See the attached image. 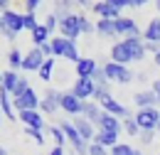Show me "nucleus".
<instances>
[{"label": "nucleus", "mask_w": 160, "mask_h": 155, "mask_svg": "<svg viewBox=\"0 0 160 155\" xmlns=\"http://www.w3.org/2000/svg\"><path fill=\"white\" fill-rule=\"evenodd\" d=\"M22 30H25V15L20 12H15V10H5V12H0V32H2V37L5 39H18Z\"/></svg>", "instance_id": "obj_1"}, {"label": "nucleus", "mask_w": 160, "mask_h": 155, "mask_svg": "<svg viewBox=\"0 0 160 155\" xmlns=\"http://www.w3.org/2000/svg\"><path fill=\"white\" fill-rule=\"evenodd\" d=\"M49 44H52V54L54 57H64L67 62H79L81 54H79V49H77V42H72V39H67V37H52L49 39Z\"/></svg>", "instance_id": "obj_2"}, {"label": "nucleus", "mask_w": 160, "mask_h": 155, "mask_svg": "<svg viewBox=\"0 0 160 155\" xmlns=\"http://www.w3.org/2000/svg\"><path fill=\"white\" fill-rule=\"evenodd\" d=\"M59 128L64 131V136H67V143L72 145V150H74L77 155H86V153H89V143H86V140L79 136V131L74 128V123H72V121H62Z\"/></svg>", "instance_id": "obj_3"}, {"label": "nucleus", "mask_w": 160, "mask_h": 155, "mask_svg": "<svg viewBox=\"0 0 160 155\" xmlns=\"http://www.w3.org/2000/svg\"><path fill=\"white\" fill-rule=\"evenodd\" d=\"M136 123H138L140 131H158L160 123V106H150V108H138L136 113Z\"/></svg>", "instance_id": "obj_4"}, {"label": "nucleus", "mask_w": 160, "mask_h": 155, "mask_svg": "<svg viewBox=\"0 0 160 155\" xmlns=\"http://www.w3.org/2000/svg\"><path fill=\"white\" fill-rule=\"evenodd\" d=\"M103 74L108 81H116V84H128L131 79L136 77L126 64H116V62H106L103 64Z\"/></svg>", "instance_id": "obj_5"}, {"label": "nucleus", "mask_w": 160, "mask_h": 155, "mask_svg": "<svg viewBox=\"0 0 160 155\" xmlns=\"http://www.w3.org/2000/svg\"><path fill=\"white\" fill-rule=\"evenodd\" d=\"M59 35L67 37V39H72V42H77V37L81 35L79 15H77V12H72V15H67V18H59Z\"/></svg>", "instance_id": "obj_6"}, {"label": "nucleus", "mask_w": 160, "mask_h": 155, "mask_svg": "<svg viewBox=\"0 0 160 155\" xmlns=\"http://www.w3.org/2000/svg\"><path fill=\"white\" fill-rule=\"evenodd\" d=\"M40 98L42 96H37V91L30 86L22 96H18V98H12V106H15V111H40Z\"/></svg>", "instance_id": "obj_7"}, {"label": "nucleus", "mask_w": 160, "mask_h": 155, "mask_svg": "<svg viewBox=\"0 0 160 155\" xmlns=\"http://www.w3.org/2000/svg\"><path fill=\"white\" fill-rule=\"evenodd\" d=\"M59 103H62V91H57V89H47L44 96L40 98V113H47V116L57 113Z\"/></svg>", "instance_id": "obj_8"}, {"label": "nucleus", "mask_w": 160, "mask_h": 155, "mask_svg": "<svg viewBox=\"0 0 160 155\" xmlns=\"http://www.w3.org/2000/svg\"><path fill=\"white\" fill-rule=\"evenodd\" d=\"M113 22H116V35H118V37H143L138 22L133 18H123V15H121V18L113 20Z\"/></svg>", "instance_id": "obj_9"}, {"label": "nucleus", "mask_w": 160, "mask_h": 155, "mask_svg": "<svg viewBox=\"0 0 160 155\" xmlns=\"http://www.w3.org/2000/svg\"><path fill=\"white\" fill-rule=\"evenodd\" d=\"M94 89H96V84H94V79H77L74 81V86H72V94L81 101H89V98H94Z\"/></svg>", "instance_id": "obj_10"}, {"label": "nucleus", "mask_w": 160, "mask_h": 155, "mask_svg": "<svg viewBox=\"0 0 160 155\" xmlns=\"http://www.w3.org/2000/svg\"><path fill=\"white\" fill-rule=\"evenodd\" d=\"M81 106H84V101L77 98L72 91H64V94H62L59 108L64 111V113H69V116H81Z\"/></svg>", "instance_id": "obj_11"}, {"label": "nucleus", "mask_w": 160, "mask_h": 155, "mask_svg": "<svg viewBox=\"0 0 160 155\" xmlns=\"http://www.w3.org/2000/svg\"><path fill=\"white\" fill-rule=\"evenodd\" d=\"M44 54L40 52V47H32L27 54H25V59H22V69L25 72H40V67L44 64Z\"/></svg>", "instance_id": "obj_12"}, {"label": "nucleus", "mask_w": 160, "mask_h": 155, "mask_svg": "<svg viewBox=\"0 0 160 155\" xmlns=\"http://www.w3.org/2000/svg\"><path fill=\"white\" fill-rule=\"evenodd\" d=\"M101 108H103L106 113H111V116L121 118V121H123V118H131V111H128V108H126L123 103H118V101H116L113 96L103 98V101H101Z\"/></svg>", "instance_id": "obj_13"}, {"label": "nucleus", "mask_w": 160, "mask_h": 155, "mask_svg": "<svg viewBox=\"0 0 160 155\" xmlns=\"http://www.w3.org/2000/svg\"><path fill=\"white\" fill-rule=\"evenodd\" d=\"M74 128L79 131V136L86 140V143H94V136H96V126L91 123V121H86L84 116H74Z\"/></svg>", "instance_id": "obj_14"}, {"label": "nucleus", "mask_w": 160, "mask_h": 155, "mask_svg": "<svg viewBox=\"0 0 160 155\" xmlns=\"http://www.w3.org/2000/svg\"><path fill=\"white\" fill-rule=\"evenodd\" d=\"M18 118L25 123V128H40V131H44V116L37 108L35 111H18Z\"/></svg>", "instance_id": "obj_15"}, {"label": "nucleus", "mask_w": 160, "mask_h": 155, "mask_svg": "<svg viewBox=\"0 0 160 155\" xmlns=\"http://www.w3.org/2000/svg\"><path fill=\"white\" fill-rule=\"evenodd\" d=\"M123 42H126V47H128L133 62L145 59V42H143V37H123Z\"/></svg>", "instance_id": "obj_16"}, {"label": "nucleus", "mask_w": 160, "mask_h": 155, "mask_svg": "<svg viewBox=\"0 0 160 155\" xmlns=\"http://www.w3.org/2000/svg\"><path fill=\"white\" fill-rule=\"evenodd\" d=\"M96 128H99V131H111V133H121V131H123V121L103 111V113H101V118H99V123H96Z\"/></svg>", "instance_id": "obj_17"}, {"label": "nucleus", "mask_w": 160, "mask_h": 155, "mask_svg": "<svg viewBox=\"0 0 160 155\" xmlns=\"http://www.w3.org/2000/svg\"><path fill=\"white\" fill-rule=\"evenodd\" d=\"M101 113H103V108H101V103H96L94 98H89V101H84V106H81V116L86 118V121H91L94 126L99 123Z\"/></svg>", "instance_id": "obj_18"}, {"label": "nucleus", "mask_w": 160, "mask_h": 155, "mask_svg": "<svg viewBox=\"0 0 160 155\" xmlns=\"http://www.w3.org/2000/svg\"><path fill=\"white\" fill-rule=\"evenodd\" d=\"M96 69H99L96 59L81 57L79 62H77V79H89V77H94V72H96Z\"/></svg>", "instance_id": "obj_19"}, {"label": "nucleus", "mask_w": 160, "mask_h": 155, "mask_svg": "<svg viewBox=\"0 0 160 155\" xmlns=\"http://www.w3.org/2000/svg\"><path fill=\"white\" fill-rule=\"evenodd\" d=\"M111 62H116V64H126V67H128V62H133V59H131V52H128V47H126L123 39L116 42V44L111 47Z\"/></svg>", "instance_id": "obj_20"}, {"label": "nucleus", "mask_w": 160, "mask_h": 155, "mask_svg": "<svg viewBox=\"0 0 160 155\" xmlns=\"http://www.w3.org/2000/svg\"><path fill=\"white\" fill-rule=\"evenodd\" d=\"M99 18L103 20H118L121 18V10H116V8H111L108 2H103V0H99V2H94V8H91Z\"/></svg>", "instance_id": "obj_21"}, {"label": "nucleus", "mask_w": 160, "mask_h": 155, "mask_svg": "<svg viewBox=\"0 0 160 155\" xmlns=\"http://www.w3.org/2000/svg\"><path fill=\"white\" fill-rule=\"evenodd\" d=\"M118 136H121V133H111V131H96L94 143H99V145H103L106 150H111V148L118 143Z\"/></svg>", "instance_id": "obj_22"}, {"label": "nucleus", "mask_w": 160, "mask_h": 155, "mask_svg": "<svg viewBox=\"0 0 160 155\" xmlns=\"http://www.w3.org/2000/svg\"><path fill=\"white\" fill-rule=\"evenodd\" d=\"M133 101H136V106H138V108H150V106H160V103H158V96L153 94V89H150V91H138V94L133 96Z\"/></svg>", "instance_id": "obj_23"}, {"label": "nucleus", "mask_w": 160, "mask_h": 155, "mask_svg": "<svg viewBox=\"0 0 160 155\" xmlns=\"http://www.w3.org/2000/svg\"><path fill=\"white\" fill-rule=\"evenodd\" d=\"M143 42H155V44H160V18H153L148 22V27L143 32Z\"/></svg>", "instance_id": "obj_24"}, {"label": "nucleus", "mask_w": 160, "mask_h": 155, "mask_svg": "<svg viewBox=\"0 0 160 155\" xmlns=\"http://www.w3.org/2000/svg\"><path fill=\"white\" fill-rule=\"evenodd\" d=\"M0 108H2V116H8L10 121H18L15 106H12V101H10V91H5V89H0Z\"/></svg>", "instance_id": "obj_25"}, {"label": "nucleus", "mask_w": 160, "mask_h": 155, "mask_svg": "<svg viewBox=\"0 0 160 155\" xmlns=\"http://www.w3.org/2000/svg\"><path fill=\"white\" fill-rule=\"evenodd\" d=\"M96 32H99L101 37H118V35H116V22H113V20L99 18V22H96Z\"/></svg>", "instance_id": "obj_26"}, {"label": "nucleus", "mask_w": 160, "mask_h": 155, "mask_svg": "<svg viewBox=\"0 0 160 155\" xmlns=\"http://www.w3.org/2000/svg\"><path fill=\"white\" fill-rule=\"evenodd\" d=\"M74 8H77V0H57L54 2V15L57 18H67V15L74 12Z\"/></svg>", "instance_id": "obj_27"}, {"label": "nucleus", "mask_w": 160, "mask_h": 155, "mask_svg": "<svg viewBox=\"0 0 160 155\" xmlns=\"http://www.w3.org/2000/svg\"><path fill=\"white\" fill-rule=\"evenodd\" d=\"M18 81H20V74L18 72H5L2 74V86L0 89H5V91H15V86H18Z\"/></svg>", "instance_id": "obj_28"}, {"label": "nucleus", "mask_w": 160, "mask_h": 155, "mask_svg": "<svg viewBox=\"0 0 160 155\" xmlns=\"http://www.w3.org/2000/svg\"><path fill=\"white\" fill-rule=\"evenodd\" d=\"M54 64H57V59H54V57L44 59V64H42V67H40V72H37L42 81H49V79H52V74H54Z\"/></svg>", "instance_id": "obj_29"}, {"label": "nucleus", "mask_w": 160, "mask_h": 155, "mask_svg": "<svg viewBox=\"0 0 160 155\" xmlns=\"http://www.w3.org/2000/svg\"><path fill=\"white\" fill-rule=\"evenodd\" d=\"M22 59H25V54H22L20 49H10V52H8V64H10V72L22 69Z\"/></svg>", "instance_id": "obj_30"}, {"label": "nucleus", "mask_w": 160, "mask_h": 155, "mask_svg": "<svg viewBox=\"0 0 160 155\" xmlns=\"http://www.w3.org/2000/svg\"><path fill=\"white\" fill-rule=\"evenodd\" d=\"M32 42H35V47H40L44 42H49V30L44 27V25H37L35 30H32Z\"/></svg>", "instance_id": "obj_31"}, {"label": "nucleus", "mask_w": 160, "mask_h": 155, "mask_svg": "<svg viewBox=\"0 0 160 155\" xmlns=\"http://www.w3.org/2000/svg\"><path fill=\"white\" fill-rule=\"evenodd\" d=\"M47 133L52 136V140H54V145H62V148L67 145V136H64V131H62L59 126H49V128H47Z\"/></svg>", "instance_id": "obj_32"}, {"label": "nucleus", "mask_w": 160, "mask_h": 155, "mask_svg": "<svg viewBox=\"0 0 160 155\" xmlns=\"http://www.w3.org/2000/svg\"><path fill=\"white\" fill-rule=\"evenodd\" d=\"M77 15H79V30H81V35H91V32H96V25L86 18L84 12H77Z\"/></svg>", "instance_id": "obj_33"}, {"label": "nucleus", "mask_w": 160, "mask_h": 155, "mask_svg": "<svg viewBox=\"0 0 160 155\" xmlns=\"http://www.w3.org/2000/svg\"><path fill=\"white\" fill-rule=\"evenodd\" d=\"M123 131L128 133V136H140V128H138V123H136V118L131 116V118H123Z\"/></svg>", "instance_id": "obj_34"}, {"label": "nucleus", "mask_w": 160, "mask_h": 155, "mask_svg": "<svg viewBox=\"0 0 160 155\" xmlns=\"http://www.w3.org/2000/svg\"><path fill=\"white\" fill-rule=\"evenodd\" d=\"M133 150H136V148H131L128 143H116V145L108 150V155H133Z\"/></svg>", "instance_id": "obj_35"}, {"label": "nucleus", "mask_w": 160, "mask_h": 155, "mask_svg": "<svg viewBox=\"0 0 160 155\" xmlns=\"http://www.w3.org/2000/svg\"><path fill=\"white\" fill-rule=\"evenodd\" d=\"M27 89H30V84H27V79H25V77H20V81H18V86H15V91H12L10 96H12V98H18V96H22V94H25Z\"/></svg>", "instance_id": "obj_36"}, {"label": "nucleus", "mask_w": 160, "mask_h": 155, "mask_svg": "<svg viewBox=\"0 0 160 155\" xmlns=\"http://www.w3.org/2000/svg\"><path fill=\"white\" fill-rule=\"evenodd\" d=\"M25 133L32 138V140H35L37 145H42V143H44V133H42L40 128H25Z\"/></svg>", "instance_id": "obj_37"}, {"label": "nucleus", "mask_w": 160, "mask_h": 155, "mask_svg": "<svg viewBox=\"0 0 160 155\" xmlns=\"http://www.w3.org/2000/svg\"><path fill=\"white\" fill-rule=\"evenodd\" d=\"M42 25H44V27H47V30H49V35H52V32H54V30H57V27H59V18H57V15H54V12H52V15H47V20H44V22H42Z\"/></svg>", "instance_id": "obj_38"}, {"label": "nucleus", "mask_w": 160, "mask_h": 155, "mask_svg": "<svg viewBox=\"0 0 160 155\" xmlns=\"http://www.w3.org/2000/svg\"><path fill=\"white\" fill-rule=\"evenodd\" d=\"M37 25H40V22H37V18H35V12H25V30L32 32Z\"/></svg>", "instance_id": "obj_39"}, {"label": "nucleus", "mask_w": 160, "mask_h": 155, "mask_svg": "<svg viewBox=\"0 0 160 155\" xmlns=\"http://www.w3.org/2000/svg\"><path fill=\"white\" fill-rule=\"evenodd\" d=\"M86 155H108V150L103 145H99V143H89V153Z\"/></svg>", "instance_id": "obj_40"}, {"label": "nucleus", "mask_w": 160, "mask_h": 155, "mask_svg": "<svg viewBox=\"0 0 160 155\" xmlns=\"http://www.w3.org/2000/svg\"><path fill=\"white\" fill-rule=\"evenodd\" d=\"M140 143H143V145H150V143H153V140H155V131H140Z\"/></svg>", "instance_id": "obj_41"}, {"label": "nucleus", "mask_w": 160, "mask_h": 155, "mask_svg": "<svg viewBox=\"0 0 160 155\" xmlns=\"http://www.w3.org/2000/svg\"><path fill=\"white\" fill-rule=\"evenodd\" d=\"M42 2H44V0H25V10H27V12H35Z\"/></svg>", "instance_id": "obj_42"}, {"label": "nucleus", "mask_w": 160, "mask_h": 155, "mask_svg": "<svg viewBox=\"0 0 160 155\" xmlns=\"http://www.w3.org/2000/svg\"><path fill=\"white\" fill-rule=\"evenodd\" d=\"M103 2H108V5H111V8H116V10L128 8V0H103Z\"/></svg>", "instance_id": "obj_43"}, {"label": "nucleus", "mask_w": 160, "mask_h": 155, "mask_svg": "<svg viewBox=\"0 0 160 155\" xmlns=\"http://www.w3.org/2000/svg\"><path fill=\"white\" fill-rule=\"evenodd\" d=\"M40 52H42V54H44L47 59H49V57H54V54H52V44H49V42H44V44H40Z\"/></svg>", "instance_id": "obj_44"}, {"label": "nucleus", "mask_w": 160, "mask_h": 155, "mask_svg": "<svg viewBox=\"0 0 160 155\" xmlns=\"http://www.w3.org/2000/svg\"><path fill=\"white\" fill-rule=\"evenodd\" d=\"M77 5L84 8V10H91V8H94V0H77Z\"/></svg>", "instance_id": "obj_45"}, {"label": "nucleus", "mask_w": 160, "mask_h": 155, "mask_svg": "<svg viewBox=\"0 0 160 155\" xmlns=\"http://www.w3.org/2000/svg\"><path fill=\"white\" fill-rule=\"evenodd\" d=\"M158 49H160V44H155V42H145V52H153V54H155Z\"/></svg>", "instance_id": "obj_46"}, {"label": "nucleus", "mask_w": 160, "mask_h": 155, "mask_svg": "<svg viewBox=\"0 0 160 155\" xmlns=\"http://www.w3.org/2000/svg\"><path fill=\"white\" fill-rule=\"evenodd\" d=\"M150 89H153V94L158 96V103H160V79H155V81H153V86H150Z\"/></svg>", "instance_id": "obj_47"}, {"label": "nucleus", "mask_w": 160, "mask_h": 155, "mask_svg": "<svg viewBox=\"0 0 160 155\" xmlns=\"http://www.w3.org/2000/svg\"><path fill=\"white\" fill-rule=\"evenodd\" d=\"M148 0H128V8H143Z\"/></svg>", "instance_id": "obj_48"}, {"label": "nucleus", "mask_w": 160, "mask_h": 155, "mask_svg": "<svg viewBox=\"0 0 160 155\" xmlns=\"http://www.w3.org/2000/svg\"><path fill=\"white\" fill-rule=\"evenodd\" d=\"M49 155H67V153H64V148H62V145H54V148L49 150Z\"/></svg>", "instance_id": "obj_49"}, {"label": "nucleus", "mask_w": 160, "mask_h": 155, "mask_svg": "<svg viewBox=\"0 0 160 155\" xmlns=\"http://www.w3.org/2000/svg\"><path fill=\"white\" fill-rule=\"evenodd\" d=\"M8 2H10V0H0V10H2V12L8 10Z\"/></svg>", "instance_id": "obj_50"}, {"label": "nucleus", "mask_w": 160, "mask_h": 155, "mask_svg": "<svg viewBox=\"0 0 160 155\" xmlns=\"http://www.w3.org/2000/svg\"><path fill=\"white\" fill-rule=\"evenodd\" d=\"M155 64H158V67H160V49H158V52H155Z\"/></svg>", "instance_id": "obj_51"}, {"label": "nucleus", "mask_w": 160, "mask_h": 155, "mask_svg": "<svg viewBox=\"0 0 160 155\" xmlns=\"http://www.w3.org/2000/svg\"><path fill=\"white\" fill-rule=\"evenodd\" d=\"M0 155H8V150H5V148H2V145H0Z\"/></svg>", "instance_id": "obj_52"}, {"label": "nucleus", "mask_w": 160, "mask_h": 155, "mask_svg": "<svg viewBox=\"0 0 160 155\" xmlns=\"http://www.w3.org/2000/svg\"><path fill=\"white\" fill-rule=\"evenodd\" d=\"M133 155H143V150H138V148H136V150H133Z\"/></svg>", "instance_id": "obj_53"}, {"label": "nucleus", "mask_w": 160, "mask_h": 155, "mask_svg": "<svg viewBox=\"0 0 160 155\" xmlns=\"http://www.w3.org/2000/svg\"><path fill=\"white\" fill-rule=\"evenodd\" d=\"M155 8H158V12H160V0H155Z\"/></svg>", "instance_id": "obj_54"}, {"label": "nucleus", "mask_w": 160, "mask_h": 155, "mask_svg": "<svg viewBox=\"0 0 160 155\" xmlns=\"http://www.w3.org/2000/svg\"><path fill=\"white\" fill-rule=\"evenodd\" d=\"M0 86H2V74H0Z\"/></svg>", "instance_id": "obj_55"}, {"label": "nucleus", "mask_w": 160, "mask_h": 155, "mask_svg": "<svg viewBox=\"0 0 160 155\" xmlns=\"http://www.w3.org/2000/svg\"><path fill=\"white\" fill-rule=\"evenodd\" d=\"M0 121H2V108H0Z\"/></svg>", "instance_id": "obj_56"}, {"label": "nucleus", "mask_w": 160, "mask_h": 155, "mask_svg": "<svg viewBox=\"0 0 160 155\" xmlns=\"http://www.w3.org/2000/svg\"><path fill=\"white\" fill-rule=\"evenodd\" d=\"M158 155H160V153H158Z\"/></svg>", "instance_id": "obj_57"}]
</instances>
